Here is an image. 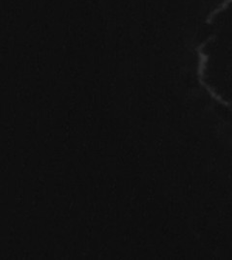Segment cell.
<instances>
[{"label": "cell", "mask_w": 232, "mask_h": 260, "mask_svg": "<svg viewBox=\"0 0 232 260\" xmlns=\"http://www.w3.org/2000/svg\"><path fill=\"white\" fill-rule=\"evenodd\" d=\"M231 4L232 0H222V2L207 16L206 23L207 24H212V22L216 19V17L218 15H220L223 11L226 10Z\"/></svg>", "instance_id": "cell-1"}]
</instances>
